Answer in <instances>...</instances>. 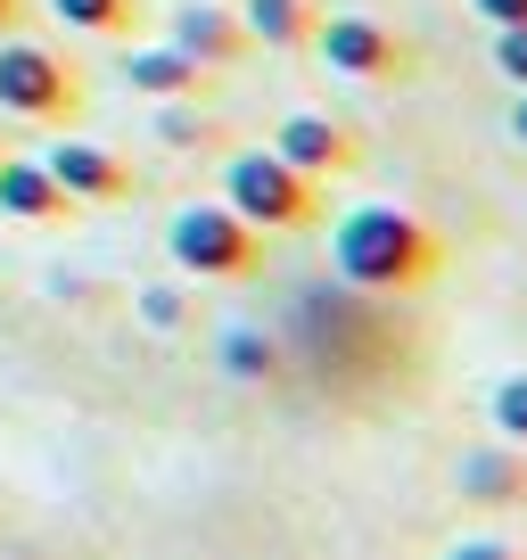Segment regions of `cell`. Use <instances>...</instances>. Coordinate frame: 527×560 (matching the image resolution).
<instances>
[{
  "instance_id": "8992f818",
  "label": "cell",
  "mask_w": 527,
  "mask_h": 560,
  "mask_svg": "<svg viewBox=\"0 0 527 560\" xmlns=\"http://www.w3.org/2000/svg\"><path fill=\"white\" fill-rule=\"evenodd\" d=\"M272 158L281 165H297L305 182H338V174H354V124H338V116H321V107H297V116H281V132H272Z\"/></svg>"
},
{
  "instance_id": "9c48e42d",
  "label": "cell",
  "mask_w": 527,
  "mask_h": 560,
  "mask_svg": "<svg viewBox=\"0 0 527 560\" xmlns=\"http://www.w3.org/2000/svg\"><path fill=\"white\" fill-rule=\"evenodd\" d=\"M454 487H461V503H478V511H519V503H527V454H519V445L461 454Z\"/></svg>"
},
{
  "instance_id": "277c9868",
  "label": "cell",
  "mask_w": 527,
  "mask_h": 560,
  "mask_svg": "<svg viewBox=\"0 0 527 560\" xmlns=\"http://www.w3.org/2000/svg\"><path fill=\"white\" fill-rule=\"evenodd\" d=\"M165 256L190 280H247L264 264V231L239 223L223 198H207V207H181L174 223H165Z\"/></svg>"
},
{
  "instance_id": "7a4b0ae2",
  "label": "cell",
  "mask_w": 527,
  "mask_h": 560,
  "mask_svg": "<svg viewBox=\"0 0 527 560\" xmlns=\"http://www.w3.org/2000/svg\"><path fill=\"white\" fill-rule=\"evenodd\" d=\"M223 207L256 231H305V223H321V182H305L272 149H231L223 158Z\"/></svg>"
},
{
  "instance_id": "5bb4252c",
  "label": "cell",
  "mask_w": 527,
  "mask_h": 560,
  "mask_svg": "<svg viewBox=\"0 0 527 560\" xmlns=\"http://www.w3.org/2000/svg\"><path fill=\"white\" fill-rule=\"evenodd\" d=\"M487 412H494V438H503V445H519V454H527V371H519V380H503V387H494V404H487Z\"/></svg>"
},
{
  "instance_id": "ac0fdd59",
  "label": "cell",
  "mask_w": 527,
  "mask_h": 560,
  "mask_svg": "<svg viewBox=\"0 0 527 560\" xmlns=\"http://www.w3.org/2000/svg\"><path fill=\"white\" fill-rule=\"evenodd\" d=\"M445 560H527V552H519V544H487V536H478V544H461V552H445Z\"/></svg>"
},
{
  "instance_id": "6da1fadb",
  "label": "cell",
  "mask_w": 527,
  "mask_h": 560,
  "mask_svg": "<svg viewBox=\"0 0 527 560\" xmlns=\"http://www.w3.org/2000/svg\"><path fill=\"white\" fill-rule=\"evenodd\" d=\"M330 264L363 298H412V289H429L445 272V240L405 207H354L330 231Z\"/></svg>"
},
{
  "instance_id": "5b68a950",
  "label": "cell",
  "mask_w": 527,
  "mask_h": 560,
  "mask_svg": "<svg viewBox=\"0 0 527 560\" xmlns=\"http://www.w3.org/2000/svg\"><path fill=\"white\" fill-rule=\"evenodd\" d=\"M305 50H321V67L330 74H347V83H405L412 67H421V50H412L396 25H379V18H354V9H321V25H314V42Z\"/></svg>"
},
{
  "instance_id": "8fae6325",
  "label": "cell",
  "mask_w": 527,
  "mask_h": 560,
  "mask_svg": "<svg viewBox=\"0 0 527 560\" xmlns=\"http://www.w3.org/2000/svg\"><path fill=\"white\" fill-rule=\"evenodd\" d=\"M0 214H17V223H67L74 198L42 174V158H0Z\"/></svg>"
},
{
  "instance_id": "e0dca14e",
  "label": "cell",
  "mask_w": 527,
  "mask_h": 560,
  "mask_svg": "<svg viewBox=\"0 0 527 560\" xmlns=\"http://www.w3.org/2000/svg\"><path fill=\"white\" fill-rule=\"evenodd\" d=\"M487 25H527V0H470Z\"/></svg>"
},
{
  "instance_id": "9a60e30c",
  "label": "cell",
  "mask_w": 527,
  "mask_h": 560,
  "mask_svg": "<svg viewBox=\"0 0 527 560\" xmlns=\"http://www.w3.org/2000/svg\"><path fill=\"white\" fill-rule=\"evenodd\" d=\"M157 132L174 140V149H214V140H223V124H207V116H190V107H174Z\"/></svg>"
},
{
  "instance_id": "ba28073f",
  "label": "cell",
  "mask_w": 527,
  "mask_h": 560,
  "mask_svg": "<svg viewBox=\"0 0 527 560\" xmlns=\"http://www.w3.org/2000/svg\"><path fill=\"white\" fill-rule=\"evenodd\" d=\"M42 174H50L74 207H116V198H132V165H124L116 149H99V140H58L50 158H42Z\"/></svg>"
},
{
  "instance_id": "52a82bcc",
  "label": "cell",
  "mask_w": 527,
  "mask_h": 560,
  "mask_svg": "<svg viewBox=\"0 0 527 560\" xmlns=\"http://www.w3.org/2000/svg\"><path fill=\"white\" fill-rule=\"evenodd\" d=\"M165 42H174L181 58H198L207 74H231L256 42H247V25H239V9H223V0H181L174 18H165Z\"/></svg>"
},
{
  "instance_id": "30bf717a",
  "label": "cell",
  "mask_w": 527,
  "mask_h": 560,
  "mask_svg": "<svg viewBox=\"0 0 527 560\" xmlns=\"http://www.w3.org/2000/svg\"><path fill=\"white\" fill-rule=\"evenodd\" d=\"M124 83L149 91V100H207L214 74L198 67V58H181L174 42H157V50H132V58H124Z\"/></svg>"
},
{
  "instance_id": "4fadbf2b",
  "label": "cell",
  "mask_w": 527,
  "mask_h": 560,
  "mask_svg": "<svg viewBox=\"0 0 527 560\" xmlns=\"http://www.w3.org/2000/svg\"><path fill=\"white\" fill-rule=\"evenodd\" d=\"M50 9L74 25V34H99V42H124L141 25V0H50Z\"/></svg>"
},
{
  "instance_id": "ffe728a7",
  "label": "cell",
  "mask_w": 527,
  "mask_h": 560,
  "mask_svg": "<svg viewBox=\"0 0 527 560\" xmlns=\"http://www.w3.org/2000/svg\"><path fill=\"white\" fill-rule=\"evenodd\" d=\"M25 25V0H0V34H17Z\"/></svg>"
},
{
  "instance_id": "7c38bea8",
  "label": "cell",
  "mask_w": 527,
  "mask_h": 560,
  "mask_svg": "<svg viewBox=\"0 0 527 560\" xmlns=\"http://www.w3.org/2000/svg\"><path fill=\"white\" fill-rule=\"evenodd\" d=\"M239 25L264 50H305L321 25V0H239Z\"/></svg>"
},
{
  "instance_id": "2e32d148",
  "label": "cell",
  "mask_w": 527,
  "mask_h": 560,
  "mask_svg": "<svg viewBox=\"0 0 527 560\" xmlns=\"http://www.w3.org/2000/svg\"><path fill=\"white\" fill-rule=\"evenodd\" d=\"M494 67H503V83L527 91V25H494Z\"/></svg>"
},
{
  "instance_id": "d6986e66",
  "label": "cell",
  "mask_w": 527,
  "mask_h": 560,
  "mask_svg": "<svg viewBox=\"0 0 527 560\" xmlns=\"http://www.w3.org/2000/svg\"><path fill=\"white\" fill-rule=\"evenodd\" d=\"M511 140H519V149H527V91H519V100H511Z\"/></svg>"
},
{
  "instance_id": "3957f363",
  "label": "cell",
  "mask_w": 527,
  "mask_h": 560,
  "mask_svg": "<svg viewBox=\"0 0 527 560\" xmlns=\"http://www.w3.org/2000/svg\"><path fill=\"white\" fill-rule=\"evenodd\" d=\"M0 116H17V124H74V116H83V74H74L50 42L0 34Z\"/></svg>"
}]
</instances>
